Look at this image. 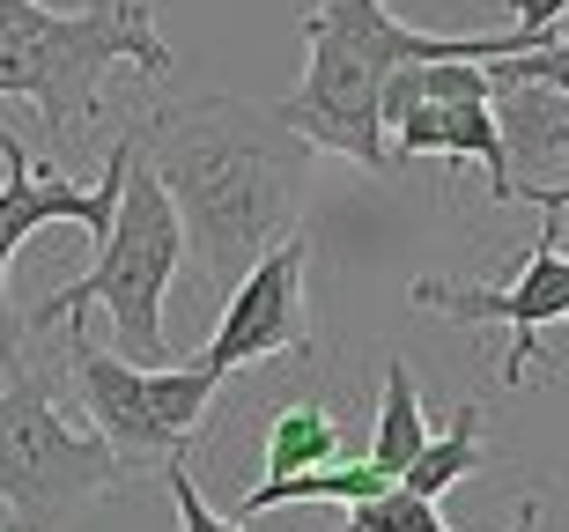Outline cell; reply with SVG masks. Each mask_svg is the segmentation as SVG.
<instances>
[{"label": "cell", "instance_id": "cell-1", "mask_svg": "<svg viewBox=\"0 0 569 532\" xmlns=\"http://www.w3.org/2000/svg\"><path fill=\"white\" fill-rule=\"evenodd\" d=\"M133 149L163 192L178 200L186 222V252L200 259L208 289H230L267 244L303 230V185H311L318 149L303 133L274 119V104H244V97H192V104L148 111Z\"/></svg>", "mask_w": 569, "mask_h": 532}, {"label": "cell", "instance_id": "cell-2", "mask_svg": "<svg viewBox=\"0 0 569 532\" xmlns=\"http://www.w3.org/2000/svg\"><path fill=\"white\" fill-rule=\"evenodd\" d=\"M296 30H303V74L274 104V119L289 133H303L318 155H348L370 178L392 171V133H385V82H392V67L532 52L526 30L443 38V30H422V22H400L385 0H318V8H303Z\"/></svg>", "mask_w": 569, "mask_h": 532}, {"label": "cell", "instance_id": "cell-3", "mask_svg": "<svg viewBox=\"0 0 569 532\" xmlns=\"http://www.w3.org/2000/svg\"><path fill=\"white\" fill-rule=\"evenodd\" d=\"M111 67H133L148 82L178 74L156 0H82V8H44L30 30H8L0 38V97L38 104L44 133L74 141L97 127Z\"/></svg>", "mask_w": 569, "mask_h": 532}, {"label": "cell", "instance_id": "cell-4", "mask_svg": "<svg viewBox=\"0 0 569 532\" xmlns=\"http://www.w3.org/2000/svg\"><path fill=\"white\" fill-rule=\"evenodd\" d=\"M186 267V222H178V200L163 192V178L141 163L133 149L127 185H119V214L111 230L97 237V267L82 281L52 289L44 303L22 311V333H52V325L82 319L89 303L111 311V333H119V355L133 362H170V333H163V297Z\"/></svg>", "mask_w": 569, "mask_h": 532}, {"label": "cell", "instance_id": "cell-5", "mask_svg": "<svg viewBox=\"0 0 569 532\" xmlns=\"http://www.w3.org/2000/svg\"><path fill=\"white\" fill-rule=\"evenodd\" d=\"M127 459L97 436V429H74L52 400V378H38L30 362L8 370L0 384V503L22 532H60L104 503V495L127 489Z\"/></svg>", "mask_w": 569, "mask_h": 532}, {"label": "cell", "instance_id": "cell-6", "mask_svg": "<svg viewBox=\"0 0 569 532\" xmlns=\"http://www.w3.org/2000/svg\"><path fill=\"white\" fill-rule=\"evenodd\" d=\"M67 370H74V392L89 406V429L104 436L133 473L141 466H163V459H186L192 429L208 422L222 378H208L200 362L170 370V362H133V355H111L97 348L74 325L67 333Z\"/></svg>", "mask_w": 569, "mask_h": 532}, {"label": "cell", "instance_id": "cell-7", "mask_svg": "<svg viewBox=\"0 0 569 532\" xmlns=\"http://www.w3.org/2000/svg\"><path fill=\"white\" fill-rule=\"evenodd\" d=\"M0 163H8V178H0V378H8V370L22 362V319H16V303H8V267H16V252L44 230V222H82L89 237L111 230L119 185H127V163H133V133L111 141L97 185H74V178L30 163V141H22L16 127H0Z\"/></svg>", "mask_w": 569, "mask_h": 532}, {"label": "cell", "instance_id": "cell-8", "mask_svg": "<svg viewBox=\"0 0 569 532\" xmlns=\"http://www.w3.org/2000/svg\"><path fill=\"white\" fill-rule=\"evenodd\" d=\"M303 274H311V230H289L281 244H267V252L230 281L222 319H214V341L192 362H200L208 378H237V370H259V362H274V355H303V348H311Z\"/></svg>", "mask_w": 569, "mask_h": 532}, {"label": "cell", "instance_id": "cell-9", "mask_svg": "<svg viewBox=\"0 0 569 532\" xmlns=\"http://www.w3.org/2000/svg\"><path fill=\"white\" fill-rule=\"evenodd\" d=\"M562 222L548 214V230L532 237L526 274L510 289H481V281H415L407 303L415 311H437V319L459 325H510V355H503V384H532V362H540V333L569 319V252H562Z\"/></svg>", "mask_w": 569, "mask_h": 532}, {"label": "cell", "instance_id": "cell-10", "mask_svg": "<svg viewBox=\"0 0 569 532\" xmlns=\"http://www.w3.org/2000/svg\"><path fill=\"white\" fill-rule=\"evenodd\" d=\"M385 133H392V163H400V155L481 163V171H488V200H496V208H510V200H518V178H510V141H503V119H496V97H429V104H407Z\"/></svg>", "mask_w": 569, "mask_h": 532}, {"label": "cell", "instance_id": "cell-11", "mask_svg": "<svg viewBox=\"0 0 569 532\" xmlns=\"http://www.w3.org/2000/svg\"><path fill=\"white\" fill-rule=\"evenodd\" d=\"M488 466V444H481V400H459L451 406V422L429 429V444L415 451V466L400 473V489L429 495V503H443V495L459 489L466 473Z\"/></svg>", "mask_w": 569, "mask_h": 532}, {"label": "cell", "instance_id": "cell-12", "mask_svg": "<svg viewBox=\"0 0 569 532\" xmlns=\"http://www.w3.org/2000/svg\"><path fill=\"white\" fill-rule=\"evenodd\" d=\"M348 436H340L333 406L326 400H296L267 422V459H259V481H289V473H311V466H333Z\"/></svg>", "mask_w": 569, "mask_h": 532}, {"label": "cell", "instance_id": "cell-13", "mask_svg": "<svg viewBox=\"0 0 569 532\" xmlns=\"http://www.w3.org/2000/svg\"><path fill=\"white\" fill-rule=\"evenodd\" d=\"M429 444V414H422V392H415V370L400 355L385 362V400H378V429H370V459H378L392 481L415 466V451Z\"/></svg>", "mask_w": 569, "mask_h": 532}, {"label": "cell", "instance_id": "cell-14", "mask_svg": "<svg viewBox=\"0 0 569 532\" xmlns=\"http://www.w3.org/2000/svg\"><path fill=\"white\" fill-rule=\"evenodd\" d=\"M340 532H451V525H443V511L429 503V495H415V489L392 481L385 495L356 503ZM510 532H540V503H532V495H526V511H518V525H510Z\"/></svg>", "mask_w": 569, "mask_h": 532}, {"label": "cell", "instance_id": "cell-15", "mask_svg": "<svg viewBox=\"0 0 569 532\" xmlns=\"http://www.w3.org/2000/svg\"><path fill=\"white\" fill-rule=\"evenodd\" d=\"M163 489H170V511H178V532H252L244 518H222L208 495H200L186 459H163Z\"/></svg>", "mask_w": 569, "mask_h": 532}, {"label": "cell", "instance_id": "cell-16", "mask_svg": "<svg viewBox=\"0 0 569 532\" xmlns=\"http://www.w3.org/2000/svg\"><path fill=\"white\" fill-rule=\"evenodd\" d=\"M488 74H496V89H569V38H548L532 44V52H510V60H488Z\"/></svg>", "mask_w": 569, "mask_h": 532}, {"label": "cell", "instance_id": "cell-17", "mask_svg": "<svg viewBox=\"0 0 569 532\" xmlns=\"http://www.w3.org/2000/svg\"><path fill=\"white\" fill-rule=\"evenodd\" d=\"M562 16H569V0H510V30H526L532 44L562 38Z\"/></svg>", "mask_w": 569, "mask_h": 532}, {"label": "cell", "instance_id": "cell-18", "mask_svg": "<svg viewBox=\"0 0 569 532\" xmlns=\"http://www.w3.org/2000/svg\"><path fill=\"white\" fill-rule=\"evenodd\" d=\"M44 8H52V0H0V38H8V30H30Z\"/></svg>", "mask_w": 569, "mask_h": 532}, {"label": "cell", "instance_id": "cell-19", "mask_svg": "<svg viewBox=\"0 0 569 532\" xmlns=\"http://www.w3.org/2000/svg\"><path fill=\"white\" fill-rule=\"evenodd\" d=\"M518 200H540V214H555V222L569 214V185H540V192H518Z\"/></svg>", "mask_w": 569, "mask_h": 532}, {"label": "cell", "instance_id": "cell-20", "mask_svg": "<svg viewBox=\"0 0 569 532\" xmlns=\"http://www.w3.org/2000/svg\"><path fill=\"white\" fill-rule=\"evenodd\" d=\"M0 532H22V525H16V518H8V503H0Z\"/></svg>", "mask_w": 569, "mask_h": 532}, {"label": "cell", "instance_id": "cell-21", "mask_svg": "<svg viewBox=\"0 0 569 532\" xmlns=\"http://www.w3.org/2000/svg\"><path fill=\"white\" fill-rule=\"evenodd\" d=\"M562 325H569V319H562Z\"/></svg>", "mask_w": 569, "mask_h": 532}]
</instances>
